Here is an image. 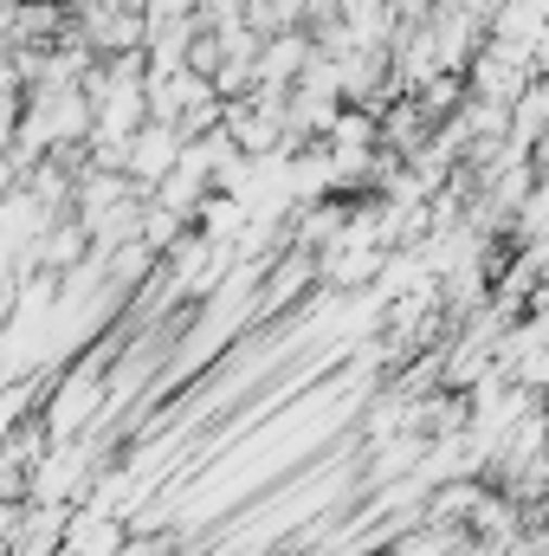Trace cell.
<instances>
[{"mask_svg":"<svg viewBox=\"0 0 549 556\" xmlns=\"http://www.w3.org/2000/svg\"><path fill=\"white\" fill-rule=\"evenodd\" d=\"M518 389H531V395H544L549 382V324L544 311H518L505 330H498V356H491Z\"/></svg>","mask_w":549,"mask_h":556,"instance_id":"obj_1","label":"cell"},{"mask_svg":"<svg viewBox=\"0 0 549 556\" xmlns=\"http://www.w3.org/2000/svg\"><path fill=\"white\" fill-rule=\"evenodd\" d=\"M537 518H544V505H518L511 492L485 485V492H478V505H472V518H465V538H472V544H485V551H505V544H518V538H524V525H537Z\"/></svg>","mask_w":549,"mask_h":556,"instance_id":"obj_2","label":"cell"},{"mask_svg":"<svg viewBox=\"0 0 549 556\" xmlns=\"http://www.w3.org/2000/svg\"><path fill=\"white\" fill-rule=\"evenodd\" d=\"M175 155H181V130H175V124L142 117L137 130L124 137V175L149 194V181H155V175H168V168H175Z\"/></svg>","mask_w":549,"mask_h":556,"instance_id":"obj_3","label":"cell"},{"mask_svg":"<svg viewBox=\"0 0 549 556\" xmlns=\"http://www.w3.org/2000/svg\"><path fill=\"white\" fill-rule=\"evenodd\" d=\"M304 59H310V33H304V26H291V33H272V39H259V52H253V85L291 91V78L304 72Z\"/></svg>","mask_w":549,"mask_h":556,"instance_id":"obj_4","label":"cell"},{"mask_svg":"<svg viewBox=\"0 0 549 556\" xmlns=\"http://www.w3.org/2000/svg\"><path fill=\"white\" fill-rule=\"evenodd\" d=\"M452 544H459L452 525H426V518H413V525H401V531H388L375 556H446Z\"/></svg>","mask_w":549,"mask_h":556,"instance_id":"obj_5","label":"cell"},{"mask_svg":"<svg viewBox=\"0 0 549 556\" xmlns=\"http://www.w3.org/2000/svg\"><path fill=\"white\" fill-rule=\"evenodd\" d=\"M181 227H188L181 214H168L162 201H142V214H137V240L149 247V253H155V260H162V253L175 247V233H181Z\"/></svg>","mask_w":549,"mask_h":556,"instance_id":"obj_6","label":"cell"},{"mask_svg":"<svg viewBox=\"0 0 549 556\" xmlns=\"http://www.w3.org/2000/svg\"><path fill=\"white\" fill-rule=\"evenodd\" d=\"M246 26H253L259 39L291 33V26H304V0H246Z\"/></svg>","mask_w":549,"mask_h":556,"instance_id":"obj_7","label":"cell"},{"mask_svg":"<svg viewBox=\"0 0 549 556\" xmlns=\"http://www.w3.org/2000/svg\"><path fill=\"white\" fill-rule=\"evenodd\" d=\"M194 26H207V33L246 26V0H194Z\"/></svg>","mask_w":549,"mask_h":556,"instance_id":"obj_8","label":"cell"},{"mask_svg":"<svg viewBox=\"0 0 549 556\" xmlns=\"http://www.w3.org/2000/svg\"><path fill=\"white\" fill-rule=\"evenodd\" d=\"M142 20H194V0H137Z\"/></svg>","mask_w":549,"mask_h":556,"instance_id":"obj_9","label":"cell"},{"mask_svg":"<svg viewBox=\"0 0 549 556\" xmlns=\"http://www.w3.org/2000/svg\"><path fill=\"white\" fill-rule=\"evenodd\" d=\"M433 7H439V13H472V20H485L491 0H433Z\"/></svg>","mask_w":549,"mask_h":556,"instance_id":"obj_10","label":"cell"},{"mask_svg":"<svg viewBox=\"0 0 549 556\" xmlns=\"http://www.w3.org/2000/svg\"><path fill=\"white\" fill-rule=\"evenodd\" d=\"M304 7H317V0H304Z\"/></svg>","mask_w":549,"mask_h":556,"instance_id":"obj_11","label":"cell"}]
</instances>
